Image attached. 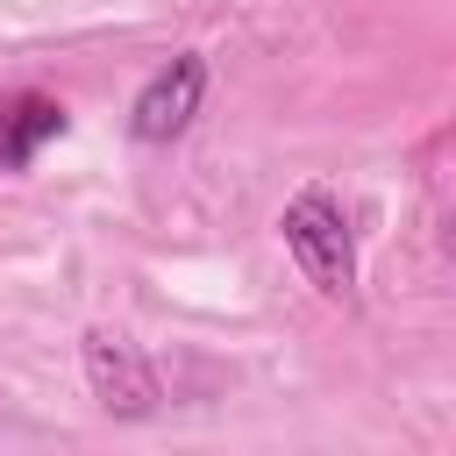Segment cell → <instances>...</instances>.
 Masks as SVG:
<instances>
[{
	"label": "cell",
	"instance_id": "3957f363",
	"mask_svg": "<svg viewBox=\"0 0 456 456\" xmlns=\"http://www.w3.org/2000/svg\"><path fill=\"white\" fill-rule=\"evenodd\" d=\"M200 100H207V57H200V50H178V57L157 64L150 86L135 93V107H128V135H135V142H171V135L192 128Z\"/></svg>",
	"mask_w": 456,
	"mask_h": 456
},
{
	"label": "cell",
	"instance_id": "277c9868",
	"mask_svg": "<svg viewBox=\"0 0 456 456\" xmlns=\"http://www.w3.org/2000/svg\"><path fill=\"white\" fill-rule=\"evenodd\" d=\"M64 128H71L64 100H50V93H14V100L0 107V171H28V164L43 157V142H57Z\"/></svg>",
	"mask_w": 456,
	"mask_h": 456
},
{
	"label": "cell",
	"instance_id": "7a4b0ae2",
	"mask_svg": "<svg viewBox=\"0 0 456 456\" xmlns=\"http://www.w3.org/2000/svg\"><path fill=\"white\" fill-rule=\"evenodd\" d=\"M78 363H86V385H93V399L114 413V420H150L157 406H164V385H157V363L128 342V335H114V328H86V342H78Z\"/></svg>",
	"mask_w": 456,
	"mask_h": 456
},
{
	"label": "cell",
	"instance_id": "6da1fadb",
	"mask_svg": "<svg viewBox=\"0 0 456 456\" xmlns=\"http://www.w3.org/2000/svg\"><path fill=\"white\" fill-rule=\"evenodd\" d=\"M278 235H285V249H292V264L306 271L314 292L342 299L356 285V235H349V214H342V200L328 185H306L299 200H285Z\"/></svg>",
	"mask_w": 456,
	"mask_h": 456
}]
</instances>
